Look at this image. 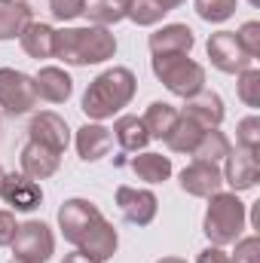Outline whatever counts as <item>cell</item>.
<instances>
[{"label": "cell", "instance_id": "1", "mask_svg": "<svg viewBox=\"0 0 260 263\" xmlns=\"http://www.w3.org/2000/svg\"><path fill=\"white\" fill-rule=\"evenodd\" d=\"M52 55L73 67L101 65V62H107V59L117 55V37L107 28H101V25L62 28L52 37Z\"/></svg>", "mask_w": 260, "mask_h": 263}, {"label": "cell", "instance_id": "2", "mask_svg": "<svg viewBox=\"0 0 260 263\" xmlns=\"http://www.w3.org/2000/svg\"><path fill=\"white\" fill-rule=\"evenodd\" d=\"M138 92V80L129 67H107L104 73H98L86 95H83V114L95 123L120 114L123 107H129L132 98Z\"/></svg>", "mask_w": 260, "mask_h": 263}, {"label": "cell", "instance_id": "3", "mask_svg": "<svg viewBox=\"0 0 260 263\" xmlns=\"http://www.w3.org/2000/svg\"><path fill=\"white\" fill-rule=\"evenodd\" d=\"M245 220H248L245 202L236 193H214V196H208V211H205V220H202V233L208 236L211 245L224 248V245H233L236 239H242Z\"/></svg>", "mask_w": 260, "mask_h": 263}, {"label": "cell", "instance_id": "4", "mask_svg": "<svg viewBox=\"0 0 260 263\" xmlns=\"http://www.w3.org/2000/svg\"><path fill=\"white\" fill-rule=\"evenodd\" d=\"M153 73L178 98H190L205 89V67L181 52L178 55H153Z\"/></svg>", "mask_w": 260, "mask_h": 263}, {"label": "cell", "instance_id": "5", "mask_svg": "<svg viewBox=\"0 0 260 263\" xmlns=\"http://www.w3.org/2000/svg\"><path fill=\"white\" fill-rule=\"evenodd\" d=\"M9 248H12V254L18 260L46 263L55 254V236H52V230L43 220H28V223H18Z\"/></svg>", "mask_w": 260, "mask_h": 263}, {"label": "cell", "instance_id": "6", "mask_svg": "<svg viewBox=\"0 0 260 263\" xmlns=\"http://www.w3.org/2000/svg\"><path fill=\"white\" fill-rule=\"evenodd\" d=\"M34 104H37L34 77L15 67H0V107L9 117H22V114H31Z\"/></svg>", "mask_w": 260, "mask_h": 263}, {"label": "cell", "instance_id": "7", "mask_svg": "<svg viewBox=\"0 0 260 263\" xmlns=\"http://www.w3.org/2000/svg\"><path fill=\"white\" fill-rule=\"evenodd\" d=\"M101 217L104 214L98 211L95 202H89V199H67V202H62V208H59V230H62V236H65L70 245H80V239Z\"/></svg>", "mask_w": 260, "mask_h": 263}, {"label": "cell", "instance_id": "8", "mask_svg": "<svg viewBox=\"0 0 260 263\" xmlns=\"http://www.w3.org/2000/svg\"><path fill=\"white\" fill-rule=\"evenodd\" d=\"M208 59L211 65L224 73H242L248 67H254V59L242 49L236 31H217L208 37Z\"/></svg>", "mask_w": 260, "mask_h": 263}, {"label": "cell", "instance_id": "9", "mask_svg": "<svg viewBox=\"0 0 260 263\" xmlns=\"http://www.w3.org/2000/svg\"><path fill=\"white\" fill-rule=\"evenodd\" d=\"M224 187V172L217 168V162H205V159H193L184 172H181V190L196 199H208L220 193Z\"/></svg>", "mask_w": 260, "mask_h": 263}, {"label": "cell", "instance_id": "10", "mask_svg": "<svg viewBox=\"0 0 260 263\" xmlns=\"http://www.w3.org/2000/svg\"><path fill=\"white\" fill-rule=\"evenodd\" d=\"M0 199H3L12 211H34V208H40V202H43V190H40V184L31 181L28 175L9 172V175H3Z\"/></svg>", "mask_w": 260, "mask_h": 263}, {"label": "cell", "instance_id": "11", "mask_svg": "<svg viewBox=\"0 0 260 263\" xmlns=\"http://www.w3.org/2000/svg\"><path fill=\"white\" fill-rule=\"evenodd\" d=\"M117 205H120L123 217L135 227L153 223V217L159 211V199L150 190H135V187H117Z\"/></svg>", "mask_w": 260, "mask_h": 263}, {"label": "cell", "instance_id": "12", "mask_svg": "<svg viewBox=\"0 0 260 263\" xmlns=\"http://www.w3.org/2000/svg\"><path fill=\"white\" fill-rule=\"evenodd\" d=\"M31 141H37V144H43V147H49V150H55V153H65L67 144H70V129H67V123L59 117V114H52V110H43V114H37L34 120H31Z\"/></svg>", "mask_w": 260, "mask_h": 263}, {"label": "cell", "instance_id": "13", "mask_svg": "<svg viewBox=\"0 0 260 263\" xmlns=\"http://www.w3.org/2000/svg\"><path fill=\"white\" fill-rule=\"evenodd\" d=\"M18 162H22V175H28L31 181H46V178H52L59 172L62 153H55V150H49V147H43L37 141H28L22 147Z\"/></svg>", "mask_w": 260, "mask_h": 263}, {"label": "cell", "instance_id": "14", "mask_svg": "<svg viewBox=\"0 0 260 263\" xmlns=\"http://www.w3.org/2000/svg\"><path fill=\"white\" fill-rule=\"evenodd\" d=\"M260 181V162L257 153H248V150H236L227 156V168H224V184L233 187V193H242V190H251Z\"/></svg>", "mask_w": 260, "mask_h": 263}, {"label": "cell", "instance_id": "15", "mask_svg": "<svg viewBox=\"0 0 260 263\" xmlns=\"http://www.w3.org/2000/svg\"><path fill=\"white\" fill-rule=\"evenodd\" d=\"M193 43H196V37L187 25H162L147 40V46H150L153 55H178V52L181 55H190Z\"/></svg>", "mask_w": 260, "mask_h": 263}, {"label": "cell", "instance_id": "16", "mask_svg": "<svg viewBox=\"0 0 260 263\" xmlns=\"http://www.w3.org/2000/svg\"><path fill=\"white\" fill-rule=\"evenodd\" d=\"M117 245H120V236H117V227L110 223V220H98L83 239H80V251L83 254H89L92 260H98V263H107L114 254H117Z\"/></svg>", "mask_w": 260, "mask_h": 263}, {"label": "cell", "instance_id": "17", "mask_svg": "<svg viewBox=\"0 0 260 263\" xmlns=\"http://www.w3.org/2000/svg\"><path fill=\"white\" fill-rule=\"evenodd\" d=\"M187 104H184V117H190L193 123H199L202 129H217L220 123H224V101H220V95L217 92H208V89H202V92H196L190 98H184Z\"/></svg>", "mask_w": 260, "mask_h": 263}, {"label": "cell", "instance_id": "18", "mask_svg": "<svg viewBox=\"0 0 260 263\" xmlns=\"http://www.w3.org/2000/svg\"><path fill=\"white\" fill-rule=\"evenodd\" d=\"M34 86H37V98L49 101V104H65L73 92V80L70 73L62 67H40V73L34 77Z\"/></svg>", "mask_w": 260, "mask_h": 263}, {"label": "cell", "instance_id": "19", "mask_svg": "<svg viewBox=\"0 0 260 263\" xmlns=\"http://www.w3.org/2000/svg\"><path fill=\"white\" fill-rule=\"evenodd\" d=\"M110 144H114V135L101 123H86L83 129H77V153L86 162H98L101 156H107Z\"/></svg>", "mask_w": 260, "mask_h": 263}, {"label": "cell", "instance_id": "20", "mask_svg": "<svg viewBox=\"0 0 260 263\" xmlns=\"http://www.w3.org/2000/svg\"><path fill=\"white\" fill-rule=\"evenodd\" d=\"M202 135H205V129H202L199 123H193V120L184 117V114H178L172 132H169L162 141H165V147H169L172 153H193L196 144L202 141Z\"/></svg>", "mask_w": 260, "mask_h": 263}, {"label": "cell", "instance_id": "21", "mask_svg": "<svg viewBox=\"0 0 260 263\" xmlns=\"http://www.w3.org/2000/svg\"><path fill=\"white\" fill-rule=\"evenodd\" d=\"M34 22V9L28 3H0V40H15Z\"/></svg>", "mask_w": 260, "mask_h": 263}, {"label": "cell", "instance_id": "22", "mask_svg": "<svg viewBox=\"0 0 260 263\" xmlns=\"http://www.w3.org/2000/svg\"><path fill=\"white\" fill-rule=\"evenodd\" d=\"M129 165L132 172L141 181H147V184H162V181L172 178V159L162 156V153H141V156L132 159Z\"/></svg>", "mask_w": 260, "mask_h": 263}, {"label": "cell", "instance_id": "23", "mask_svg": "<svg viewBox=\"0 0 260 263\" xmlns=\"http://www.w3.org/2000/svg\"><path fill=\"white\" fill-rule=\"evenodd\" d=\"M52 37H55V31L49 28V25H43V22H31L25 31H22V49L31 55V59H49L52 55Z\"/></svg>", "mask_w": 260, "mask_h": 263}, {"label": "cell", "instance_id": "24", "mask_svg": "<svg viewBox=\"0 0 260 263\" xmlns=\"http://www.w3.org/2000/svg\"><path fill=\"white\" fill-rule=\"evenodd\" d=\"M178 107H172L169 101H153L150 107H147V114L141 117V123H144V129H147V135L150 138H165L169 132H172V126H175V120H178Z\"/></svg>", "mask_w": 260, "mask_h": 263}, {"label": "cell", "instance_id": "25", "mask_svg": "<svg viewBox=\"0 0 260 263\" xmlns=\"http://www.w3.org/2000/svg\"><path fill=\"white\" fill-rule=\"evenodd\" d=\"M110 135H114V138L120 141V147H123V150H129V153L144 150V147H147V141H150V135H147L144 123H141L138 117H120V120L114 123Z\"/></svg>", "mask_w": 260, "mask_h": 263}, {"label": "cell", "instance_id": "26", "mask_svg": "<svg viewBox=\"0 0 260 263\" xmlns=\"http://www.w3.org/2000/svg\"><path fill=\"white\" fill-rule=\"evenodd\" d=\"M126 6H129V0H86L83 15L92 25L107 28V25H117V22L126 18Z\"/></svg>", "mask_w": 260, "mask_h": 263}, {"label": "cell", "instance_id": "27", "mask_svg": "<svg viewBox=\"0 0 260 263\" xmlns=\"http://www.w3.org/2000/svg\"><path fill=\"white\" fill-rule=\"evenodd\" d=\"M230 153H233V144H230V138H227L224 132H217V129H205L202 141L196 144V150H193V159H205V162H220V159H227Z\"/></svg>", "mask_w": 260, "mask_h": 263}, {"label": "cell", "instance_id": "28", "mask_svg": "<svg viewBox=\"0 0 260 263\" xmlns=\"http://www.w3.org/2000/svg\"><path fill=\"white\" fill-rule=\"evenodd\" d=\"M165 12H169V9H165L159 0H129V6H126V18H132V22L141 25V28H150V25L162 22Z\"/></svg>", "mask_w": 260, "mask_h": 263}, {"label": "cell", "instance_id": "29", "mask_svg": "<svg viewBox=\"0 0 260 263\" xmlns=\"http://www.w3.org/2000/svg\"><path fill=\"white\" fill-rule=\"evenodd\" d=\"M236 3L239 0H196V12H199L202 22L217 25V22H227L236 12Z\"/></svg>", "mask_w": 260, "mask_h": 263}, {"label": "cell", "instance_id": "30", "mask_svg": "<svg viewBox=\"0 0 260 263\" xmlns=\"http://www.w3.org/2000/svg\"><path fill=\"white\" fill-rule=\"evenodd\" d=\"M236 77H239L236 89H239L242 104L245 107H260V70L257 67H248V70H242Z\"/></svg>", "mask_w": 260, "mask_h": 263}, {"label": "cell", "instance_id": "31", "mask_svg": "<svg viewBox=\"0 0 260 263\" xmlns=\"http://www.w3.org/2000/svg\"><path fill=\"white\" fill-rule=\"evenodd\" d=\"M236 144H239V150H248V153H257L260 150V120L257 117H245L236 126Z\"/></svg>", "mask_w": 260, "mask_h": 263}, {"label": "cell", "instance_id": "32", "mask_svg": "<svg viewBox=\"0 0 260 263\" xmlns=\"http://www.w3.org/2000/svg\"><path fill=\"white\" fill-rule=\"evenodd\" d=\"M230 263H260V239L257 236L236 239V251H233Z\"/></svg>", "mask_w": 260, "mask_h": 263}, {"label": "cell", "instance_id": "33", "mask_svg": "<svg viewBox=\"0 0 260 263\" xmlns=\"http://www.w3.org/2000/svg\"><path fill=\"white\" fill-rule=\"evenodd\" d=\"M86 9V0H49V12L59 22H73Z\"/></svg>", "mask_w": 260, "mask_h": 263}, {"label": "cell", "instance_id": "34", "mask_svg": "<svg viewBox=\"0 0 260 263\" xmlns=\"http://www.w3.org/2000/svg\"><path fill=\"white\" fill-rule=\"evenodd\" d=\"M236 37H239L242 49H245L251 59H257L260 55V22H245V25L236 31Z\"/></svg>", "mask_w": 260, "mask_h": 263}, {"label": "cell", "instance_id": "35", "mask_svg": "<svg viewBox=\"0 0 260 263\" xmlns=\"http://www.w3.org/2000/svg\"><path fill=\"white\" fill-rule=\"evenodd\" d=\"M18 223H15V214L12 211H0V248H6L15 236Z\"/></svg>", "mask_w": 260, "mask_h": 263}, {"label": "cell", "instance_id": "36", "mask_svg": "<svg viewBox=\"0 0 260 263\" xmlns=\"http://www.w3.org/2000/svg\"><path fill=\"white\" fill-rule=\"evenodd\" d=\"M196 263H230V254H227V251H220L217 245H211V248L199 251V257H196Z\"/></svg>", "mask_w": 260, "mask_h": 263}, {"label": "cell", "instance_id": "37", "mask_svg": "<svg viewBox=\"0 0 260 263\" xmlns=\"http://www.w3.org/2000/svg\"><path fill=\"white\" fill-rule=\"evenodd\" d=\"M62 263H98V260H92L89 254H83V251L77 248V251H70V254H67V257H65Z\"/></svg>", "mask_w": 260, "mask_h": 263}, {"label": "cell", "instance_id": "38", "mask_svg": "<svg viewBox=\"0 0 260 263\" xmlns=\"http://www.w3.org/2000/svg\"><path fill=\"white\" fill-rule=\"evenodd\" d=\"M159 3H162V6H165V9H169V12H172V9H178V6H181V3H184V0H159Z\"/></svg>", "mask_w": 260, "mask_h": 263}, {"label": "cell", "instance_id": "39", "mask_svg": "<svg viewBox=\"0 0 260 263\" xmlns=\"http://www.w3.org/2000/svg\"><path fill=\"white\" fill-rule=\"evenodd\" d=\"M156 263H187L184 257H162V260H156Z\"/></svg>", "mask_w": 260, "mask_h": 263}, {"label": "cell", "instance_id": "40", "mask_svg": "<svg viewBox=\"0 0 260 263\" xmlns=\"http://www.w3.org/2000/svg\"><path fill=\"white\" fill-rule=\"evenodd\" d=\"M0 3H25V0H0Z\"/></svg>", "mask_w": 260, "mask_h": 263}, {"label": "cell", "instance_id": "41", "mask_svg": "<svg viewBox=\"0 0 260 263\" xmlns=\"http://www.w3.org/2000/svg\"><path fill=\"white\" fill-rule=\"evenodd\" d=\"M3 175H6V172H3V165H0V184H3Z\"/></svg>", "mask_w": 260, "mask_h": 263}, {"label": "cell", "instance_id": "42", "mask_svg": "<svg viewBox=\"0 0 260 263\" xmlns=\"http://www.w3.org/2000/svg\"><path fill=\"white\" fill-rule=\"evenodd\" d=\"M9 263H28V260H18V257H12V260H9Z\"/></svg>", "mask_w": 260, "mask_h": 263}, {"label": "cell", "instance_id": "43", "mask_svg": "<svg viewBox=\"0 0 260 263\" xmlns=\"http://www.w3.org/2000/svg\"><path fill=\"white\" fill-rule=\"evenodd\" d=\"M248 3H251V6H260V0H248Z\"/></svg>", "mask_w": 260, "mask_h": 263}]
</instances>
